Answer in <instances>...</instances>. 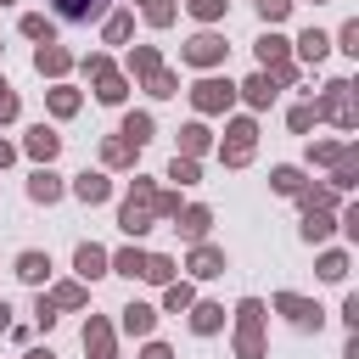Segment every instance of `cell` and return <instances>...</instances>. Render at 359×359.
Instances as JSON below:
<instances>
[{
  "mask_svg": "<svg viewBox=\"0 0 359 359\" xmlns=\"http://www.w3.org/2000/svg\"><path fill=\"white\" fill-rule=\"evenodd\" d=\"M219 320H224V309H219V303H202V309L191 314V325H196V331H219Z\"/></svg>",
  "mask_w": 359,
  "mask_h": 359,
  "instance_id": "cell-23",
  "label": "cell"
},
{
  "mask_svg": "<svg viewBox=\"0 0 359 359\" xmlns=\"http://www.w3.org/2000/svg\"><path fill=\"white\" fill-rule=\"evenodd\" d=\"M101 6H107V0H56V11H62V17H73V22H84V17H95Z\"/></svg>",
  "mask_w": 359,
  "mask_h": 359,
  "instance_id": "cell-18",
  "label": "cell"
},
{
  "mask_svg": "<svg viewBox=\"0 0 359 359\" xmlns=\"http://www.w3.org/2000/svg\"><path fill=\"white\" fill-rule=\"evenodd\" d=\"M28 196H34V202H56V196H62V180H56V174H45V168H39V174H34V180H28Z\"/></svg>",
  "mask_w": 359,
  "mask_h": 359,
  "instance_id": "cell-11",
  "label": "cell"
},
{
  "mask_svg": "<svg viewBox=\"0 0 359 359\" xmlns=\"http://www.w3.org/2000/svg\"><path fill=\"white\" fill-rule=\"evenodd\" d=\"M0 6H6V0H0Z\"/></svg>",
  "mask_w": 359,
  "mask_h": 359,
  "instance_id": "cell-45",
  "label": "cell"
},
{
  "mask_svg": "<svg viewBox=\"0 0 359 359\" xmlns=\"http://www.w3.org/2000/svg\"><path fill=\"white\" fill-rule=\"evenodd\" d=\"M180 146H185V157H196V151H208V129H202V123H191V129H180Z\"/></svg>",
  "mask_w": 359,
  "mask_h": 359,
  "instance_id": "cell-22",
  "label": "cell"
},
{
  "mask_svg": "<svg viewBox=\"0 0 359 359\" xmlns=\"http://www.w3.org/2000/svg\"><path fill=\"white\" fill-rule=\"evenodd\" d=\"M163 303H168L174 314H180V309H191V286H168V297H163Z\"/></svg>",
  "mask_w": 359,
  "mask_h": 359,
  "instance_id": "cell-33",
  "label": "cell"
},
{
  "mask_svg": "<svg viewBox=\"0 0 359 359\" xmlns=\"http://www.w3.org/2000/svg\"><path fill=\"white\" fill-rule=\"evenodd\" d=\"M56 303H67V309H79V303H84V286H62V292H56Z\"/></svg>",
  "mask_w": 359,
  "mask_h": 359,
  "instance_id": "cell-39",
  "label": "cell"
},
{
  "mask_svg": "<svg viewBox=\"0 0 359 359\" xmlns=\"http://www.w3.org/2000/svg\"><path fill=\"white\" fill-rule=\"evenodd\" d=\"M22 34H28V39H45V45H50V22H45V17H22Z\"/></svg>",
  "mask_w": 359,
  "mask_h": 359,
  "instance_id": "cell-27",
  "label": "cell"
},
{
  "mask_svg": "<svg viewBox=\"0 0 359 359\" xmlns=\"http://www.w3.org/2000/svg\"><path fill=\"white\" fill-rule=\"evenodd\" d=\"M258 11H264V22H280L292 11V0H258Z\"/></svg>",
  "mask_w": 359,
  "mask_h": 359,
  "instance_id": "cell-31",
  "label": "cell"
},
{
  "mask_svg": "<svg viewBox=\"0 0 359 359\" xmlns=\"http://www.w3.org/2000/svg\"><path fill=\"white\" fill-rule=\"evenodd\" d=\"M191 101H196L202 112H219V107L236 101V84H230V79H202V84L191 90Z\"/></svg>",
  "mask_w": 359,
  "mask_h": 359,
  "instance_id": "cell-4",
  "label": "cell"
},
{
  "mask_svg": "<svg viewBox=\"0 0 359 359\" xmlns=\"http://www.w3.org/2000/svg\"><path fill=\"white\" fill-rule=\"evenodd\" d=\"M151 213H157V191H151V185L140 180V185H135V196L123 202V230H129V236L151 230Z\"/></svg>",
  "mask_w": 359,
  "mask_h": 359,
  "instance_id": "cell-1",
  "label": "cell"
},
{
  "mask_svg": "<svg viewBox=\"0 0 359 359\" xmlns=\"http://www.w3.org/2000/svg\"><path fill=\"white\" fill-rule=\"evenodd\" d=\"M73 264H79V275H84V280H95V275H107V252H101L95 241H84V247L73 252Z\"/></svg>",
  "mask_w": 359,
  "mask_h": 359,
  "instance_id": "cell-7",
  "label": "cell"
},
{
  "mask_svg": "<svg viewBox=\"0 0 359 359\" xmlns=\"http://www.w3.org/2000/svg\"><path fill=\"white\" fill-rule=\"evenodd\" d=\"M224 56V39L219 34H196L191 45H185V62H196V67H208V62H219Z\"/></svg>",
  "mask_w": 359,
  "mask_h": 359,
  "instance_id": "cell-5",
  "label": "cell"
},
{
  "mask_svg": "<svg viewBox=\"0 0 359 359\" xmlns=\"http://www.w3.org/2000/svg\"><path fill=\"white\" fill-rule=\"evenodd\" d=\"M146 269V252H118V275H140Z\"/></svg>",
  "mask_w": 359,
  "mask_h": 359,
  "instance_id": "cell-30",
  "label": "cell"
},
{
  "mask_svg": "<svg viewBox=\"0 0 359 359\" xmlns=\"http://www.w3.org/2000/svg\"><path fill=\"white\" fill-rule=\"evenodd\" d=\"M348 90H353L348 79H337V84H325V101H320L314 112H325V118H337L342 129H353V101H348Z\"/></svg>",
  "mask_w": 359,
  "mask_h": 359,
  "instance_id": "cell-3",
  "label": "cell"
},
{
  "mask_svg": "<svg viewBox=\"0 0 359 359\" xmlns=\"http://www.w3.org/2000/svg\"><path fill=\"white\" fill-rule=\"evenodd\" d=\"M151 320H157V314H151L146 303H129V309H123V331H135V337H146V331H151Z\"/></svg>",
  "mask_w": 359,
  "mask_h": 359,
  "instance_id": "cell-15",
  "label": "cell"
},
{
  "mask_svg": "<svg viewBox=\"0 0 359 359\" xmlns=\"http://www.w3.org/2000/svg\"><path fill=\"white\" fill-rule=\"evenodd\" d=\"M252 135H258V129H252L247 118H241V123H230V146H224V163H247V157H252Z\"/></svg>",
  "mask_w": 359,
  "mask_h": 359,
  "instance_id": "cell-6",
  "label": "cell"
},
{
  "mask_svg": "<svg viewBox=\"0 0 359 359\" xmlns=\"http://www.w3.org/2000/svg\"><path fill=\"white\" fill-rule=\"evenodd\" d=\"M28 359H50V353H45V348H39V353H28Z\"/></svg>",
  "mask_w": 359,
  "mask_h": 359,
  "instance_id": "cell-44",
  "label": "cell"
},
{
  "mask_svg": "<svg viewBox=\"0 0 359 359\" xmlns=\"http://www.w3.org/2000/svg\"><path fill=\"white\" fill-rule=\"evenodd\" d=\"M280 309H286V320H292V325H303V331H309V325H320V309H314V303H303V297H292V292H280Z\"/></svg>",
  "mask_w": 359,
  "mask_h": 359,
  "instance_id": "cell-8",
  "label": "cell"
},
{
  "mask_svg": "<svg viewBox=\"0 0 359 359\" xmlns=\"http://www.w3.org/2000/svg\"><path fill=\"white\" fill-rule=\"evenodd\" d=\"M191 269H196V275H219V269H224V258H219L213 247H196V252H191Z\"/></svg>",
  "mask_w": 359,
  "mask_h": 359,
  "instance_id": "cell-20",
  "label": "cell"
},
{
  "mask_svg": "<svg viewBox=\"0 0 359 359\" xmlns=\"http://www.w3.org/2000/svg\"><path fill=\"white\" fill-rule=\"evenodd\" d=\"M34 67H39V73H67V50H56V45H39Z\"/></svg>",
  "mask_w": 359,
  "mask_h": 359,
  "instance_id": "cell-16",
  "label": "cell"
},
{
  "mask_svg": "<svg viewBox=\"0 0 359 359\" xmlns=\"http://www.w3.org/2000/svg\"><path fill=\"white\" fill-rule=\"evenodd\" d=\"M129 157H135L129 140H112V146H107V163H129Z\"/></svg>",
  "mask_w": 359,
  "mask_h": 359,
  "instance_id": "cell-37",
  "label": "cell"
},
{
  "mask_svg": "<svg viewBox=\"0 0 359 359\" xmlns=\"http://www.w3.org/2000/svg\"><path fill=\"white\" fill-rule=\"evenodd\" d=\"M168 180H180V185H191V180H196V163H191V157H174V168H168Z\"/></svg>",
  "mask_w": 359,
  "mask_h": 359,
  "instance_id": "cell-29",
  "label": "cell"
},
{
  "mask_svg": "<svg viewBox=\"0 0 359 359\" xmlns=\"http://www.w3.org/2000/svg\"><path fill=\"white\" fill-rule=\"evenodd\" d=\"M140 275H146V280H174V264H168V258H146Z\"/></svg>",
  "mask_w": 359,
  "mask_h": 359,
  "instance_id": "cell-26",
  "label": "cell"
},
{
  "mask_svg": "<svg viewBox=\"0 0 359 359\" xmlns=\"http://www.w3.org/2000/svg\"><path fill=\"white\" fill-rule=\"evenodd\" d=\"M320 275H325V280H342V275H348V258H342V252H325V258H320Z\"/></svg>",
  "mask_w": 359,
  "mask_h": 359,
  "instance_id": "cell-24",
  "label": "cell"
},
{
  "mask_svg": "<svg viewBox=\"0 0 359 359\" xmlns=\"http://www.w3.org/2000/svg\"><path fill=\"white\" fill-rule=\"evenodd\" d=\"M6 325H11V309H6V303H0V331H6Z\"/></svg>",
  "mask_w": 359,
  "mask_h": 359,
  "instance_id": "cell-42",
  "label": "cell"
},
{
  "mask_svg": "<svg viewBox=\"0 0 359 359\" xmlns=\"http://www.w3.org/2000/svg\"><path fill=\"white\" fill-rule=\"evenodd\" d=\"M146 17H151V22H157V28H163V22H168V17H174V6H168V0H151V6H146Z\"/></svg>",
  "mask_w": 359,
  "mask_h": 359,
  "instance_id": "cell-35",
  "label": "cell"
},
{
  "mask_svg": "<svg viewBox=\"0 0 359 359\" xmlns=\"http://www.w3.org/2000/svg\"><path fill=\"white\" fill-rule=\"evenodd\" d=\"M84 348H90L95 359H112V331H107L101 320H90V331H84Z\"/></svg>",
  "mask_w": 359,
  "mask_h": 359,
  "instance_id": "cell-12",
  "label": "cell"
},
{
  "mask_svg": "<svg viewBox=\"0 0 359 359\" xmlns=\"http://www.w3.org/2000/svg\"><path fill=\"white\" fill-rule=\"evenodd\" d=\"M146 84H151V95H174V79H168V73H163V67H157V73H151V79H146Z\"/></svg>",
  "mask_w": 359,
  "mask_h": 359,
  "instance_id": "cell-36",
  "label": "cell"
},
{
  "mask_svg": "<svg viewBox=\"0 0 359 359\" xmlns=\"http://www.w3.org/2000/svg\"><path fill=\"white\" fill-rule=\"evenodd\" d=\"M140 359H174V353H168V348H163V342H151V348H146V353H140Z\"/></svg>",
  "mask_w": 359,
  "mask_h": 359,
  "instance_id": "cell-41",
  "label": "cell"
},
{
  "mask_svg": "<svg viewBox=\"0 0 359 359\" xmlns=\"http://www.w3.org/2000/svg\"><path fill=\"white\" fill-rule=\"evenodd\" d=\"M6 118H17V95H11V84L0 79V123H6Z\"/></svg>",
  "mask_w": 359,
  "mask_h": 359,
  "instance_id": "cell-34",
  "label": "cell"
},
{
  "mask_svg": "<svg viewBox=\"0 0 359 359\" xmlns=\"http://www.w3.org/2000/svg\"><path fill=\"white\" fill-rule=\"evenodd\" d=\"M297 50H303V56H309V62H320V56H325V50H331V45H325V34H320V28H309V34H303V39H297Z\"/></svg>",
  "mask_w": 359,
  "mask_h": 359,
  "instance_id": "cell-21",
  "label": "cell"
},
{
  "mask_svg": "<svg viewBox=\"0 0 359 359\" xmlns=\"http://www.w3.org/2000/svg\"><path fill=\"white\" fill-rule=\"evenodd\" d=\"M275 191H286V196L303 191V174H297V168H275Z\"/></svg>",
  "mask_w": 359,
  "mask_h": 359,
  "instance_id": "cell-25",
  "label": "cell"
},
{
  "mask_svg": "<svg viewBox=\"0 0 359 359\" xmlns=\"http://www.w3.org/2000/svg\"><path fill=\"white\" fill-rule=\"evenodd\" d=\"M191 11H196V17H219V11H224V0H191Z\"/></svg>",
  "mask_w": 359,
  "mask_h": 359,
  "instance_id": "cell-40",
  "label": "cell"
},
{
  "mask_svg": "<svg viewBox=\"0 0 359 359\" xmlns=\"http://www.w3.org/2000/svg\"><path fill=\"white\" fill-rule=\"evenodd\" d=\"M50 107H56V112H62V118H67V112H73V107H79V95H73V90H50Z\"/></svg>",
  "mask_w": 359,
  "mask_h": 359,
  "instance_id": "cell-32",
  "label": "cell"
},
{
  "mask_svg": "<svg viewBox=\"0 0 359 359\" xmlns=\"http://www.w3.org/2000/svg\"><path fill=\"white\" fill-rule=\"evenodd\" d=\"M123 140H129V146H146V140H151V118H146V112H129V118H123Z\"/></svg>",
  "mask_w": 359,
  "mask_h": 359,
  "instance_id": "cell-13",
  "label": "cell"
},
{
  "mask_svg": "<svg viewBox=\"0 0 359 359\" xmlns=\"http://www.w3.org/2000/svg\"><path fill=\"white\" fill-rule=\"evenodd\" d=\"M129 67H135V73H146V79H151V73H157V50H135V56H129Z\"/></svg>",
  "mask_w": 359,
  "mask_h": 359,
  "instance_id": "cell-28",
  "label": "cell"
},
{
  "mask_svg": "<svg viewBox=\"0 0 359 359\" xmlns=\"http://www.w3.org/2000/svg\"><path fill=\"white\" fill-rule=\"evenodd\" d=\"M0 163H11V146H6V140H0Z\"/></svg>",
  "mask_w": 359,
  "mask_h": 359,
  "instance_id": "cell-43",
  "label": "cell"
},
{
  "mask_svg": "<svg viewBox=\"0 0 359 359\" xmlns=\"http://www.w3.org/2000/svg\"><path fill=\"white\" fill-rule=\"evenodd\" d=\"M241 90H247V101H252V107H269V95H275V84H269V73H258V79H247Z\"/></svg>",
  "mask_w": 359,
  "mask_h": 359,
  "instance_id": "cell-19",
  "label": "cell"
},
{
  "mask_svg": "<svg viewBox=\"0 0 359 359\" xmlns=\"http://www.w3.org/2000/svg\"><path fill=\"white\" fill-rule=\"evenodd\" d=\"M56 146H62V135H50V129H45V123H39V129H34V135H28V151H34V157H39V163H50V157H56Z\"/></svg>",
  "mask_w": 359,
  "mask_h": 359,
  "instance_id": "cell-10",
  "label": "cell"
},
{
  "mask_svg": "<svg viewBox=\"0 0 359 359\" xmlns=\"http://www.w3.org/2000/svg\"><path fill=\"white\" fill-rule=\"evenodd\" d=\"M73 191H79L84 202H107V191H112V185H107L101 174H79V180H73Z\"/></svg>",
  "mask_w": 359,
  "mask_h": 359,
  "instance_id": "cell-14",
  "label": "cell"
},
{
  "mask_svg": "<svg viewBox=\"0 0 359 359\" xmlns=\"http://www.w3.org/2000/svg\"><path fill=\"white\" fill-rule=\"evenodd\" d=\"M17 275H22L28 286H39V280L50 275V258H45V252H22V258H17Z\"/></svg>",
  "mask_w": 359,
  "mask_h": 359,
  "instance_id": "cell-9",
  "label": "cell"
},
{
  "mask_svg": "<svg viewBox=\"0 0 359 359\" xmlns=\"http://www.w3.org/2000/svg\"><path fill=\"white\" fill-rule=\"evenodd\" d=\"M314 118H320V112H314V107H297V112H292V129H297V135H303V129H309V123H314Z\"/></svg>",
  "mask_w": 359,
  "mask_h": 359,
  "instance_id": "cell-38",
  "label": "cell"
},
{
  "mask_svg": "<svg viewBox=\"0 0 359 359\" xmlns=\"http://www.w3.org/2000/svg\"><path fill=\"white\" fill-rule=\"evenodd\" d=\"M180 230H185L191 241H202V236H208V208H185V213H180Z\"/></svg>",
  "mask_w": 359,
  "mask_h": 359,
  "instance_id": "cell-17",
  "label": "cell"
},
{
  "mask_svg": "<svg viewBox=\"0 0 359 359\" xmlns=\"http://www.w3.org/2000/svg\"><path fill=\"white\" fill-rule=\"evenodd\" d=\"M236 314H241L236 348H241V359H258V353H264V342H258V320H264V303H252V297H247V303H241Z\"/></svg>",
  "mask_w": 359,
  "mask_h": 359,
  "instance_id": "cell-2",
  "label": "cell"
}]
</instances>
